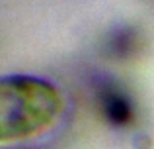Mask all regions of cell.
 Wrapping results in <instances>:
<instances>
[{
  "instance_id": "obj_1",
  "label": "cell",
  "mask_w": 154,
  "mask_h": 149,
  "mask_svg": "<svg viewBox=\"0 0 154 149\" xmlns=\"http://www.w3.org/2000/svg\"><path fill=\"white\" fill-rule=\"evenodd\" d=\"M63 112V98L51 83L37 76L12 75L0 83L2 141H23L49 130Z\"/></svg>"
},
{
  "instance_id": "obj_2",
  "label": "cell",
  "mask_w": 154,
  "mask_h": 149,
  "mask_svg": "<svg viewBox=\"0 0 154 149\" xmlns=\"http://www.w3.org/2000/svg\"><path fill=\"white\" fill-rule=\"evenodd\" d=\"M105 110H107L109 118L117 120V122H123V120L129 118V104L125 102V98L121 94L107 92L105 94Z\"/></svg>"
}]
</instances>
